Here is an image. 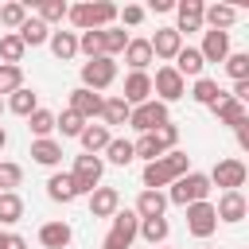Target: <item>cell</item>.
I'll return each mask as SVG.
<instances>
[{
	"label": "cell",
	"instance_id": "1",
	"mask_svg": "<svg viewBox=\"0 0 249 249\" xmlns=\"http://www.w3.org/2000/svg\"><path fill=\"white\" fill-rule=\"evenodd\" d=\"M187 171H191V156L179 152V148H171V152H163L160 160L144 163L140 183H144V191H160V187H171V183H175L179 175H187Z\"/></svg>",
	"mask_w": 249,
	"mask_h": 249
},
{
	"label": "cell",
	"instance_id": "2",
	"mask_svg": "<svg viewBox=\"0 0 249 249\" xmlns=\"http://www.w3.org/2000/svg\"><path fill=\"white\" fill-rule=\"evenodd\" d=\"M66 19L78 27V31H105L117 23V4L109 0H86V4H70Z\"/></svg>",
	"mask_w": 249,
	"mask_h": 249
},
{
	"label": "cell",
	"instance_id": "3",
	"mask_svg": "<svg viewBox=\"0 0 249 249\" xmlns=\"http://www.w3.org/2000/svg\"><path fill=\"white\" fill-rule=\"evenodd\" d=\"M210 179H206V171H187V175H179L175 183H171V191H167V202H175V206H191V202H210Z\"/></svg>",
	"mask_w": 249,
	"mask_h": 249
},
{
	"label": "cell",
	"instance_id": "4",
	"mask_svg": "<svg viewBox=\"0 0 249 249\" xmlns=\"http://www.w3.org/2000/svg\"><path fill=\"white\" fill-rule=\"evenodd\" d=\"M113 82H117V58L97 54V58H86V62H82V86H86V89L101 93V89H109Z\"/></svg>",
	"mask_w": 249,
	"mask_h": 249
},
{
	"label": "cell",
	"instance_id": "5",
	"mask_svg": "<svg viewBox=\"0 0 249 249\" xmlns=\"http://www.w3.org/2000/svg\"><path fill=\"white\" fill-rule=\"evenodd\" d=\"M101 175H105V160L101 156H74V171H70V179H74V187H78V195H89L93 187H101Z\"/></svg>",
	"mask_w": 249,
	"mask_h": 249
},
{
	"label": "cell",
	"instance_id": "6",
	"mask_svg": "<svg viewBox=\"0 0 249 249\" xmlns=\"http://www.w3.org/2000/svg\"><path fill=\"white\" fill-rule=\"evenodd\" d=\"M210 187H222V191H241L245 187V179H249V167L241 163V160H218L214 167H210Z\"/></svg>",
	"mask_w": 249,
	"mask_h": 249
},
{
	"label": "cell",
	"instance_id": "7",
	"mask_svg": "<svg viewBox=\"0 0 249 249\" xmlns=\"http://www.w3.org/2000/svg\"><path fill=\"white\" fill-rule=\"evenodd\" d=\"M167 121H171V113H167V105H163V101H156V97H152V101H144V105H136V109L128 113V124H132L140 136H144V132H156V128H160V124H167Z\"/></svg>",
	"mask_w": 249,
	"mask_h": 249
},
{
	"label": "cell",
	"instance_id": "8",
	"mask_svg": "<svg viewBox=\"0 0 249 249\" xmlns=\"http://www.w3.org/2000/svg\"><path fill=\"white\" fill-rule=\"evenodd\" d=\"M183 210H187V233H191V237L206 241V237L218 230V214H214V202H191V206H183Z\"/></svg>",
	"mask_w": 249,
	"mask_h": 249
},
{
	"label": "cell",
	"instance_id": "9",
	"mask_svg": "<svg viewBox=\"0 0 249 249\" xmlns=\"http://www.w3.org/2000/svg\"><path fill=\"white\" fill-rule=\"evenodd\" d=\"M152 93H156V101L171 105V101H179V97L187 93V82H183L171 66H160V70H156V78H152Z\"/></svg>",
	"mask_w": 249,
	"mask_h": 249
},
{
	"label": "cell",
	"instance_id": "10",
	"mask_svg": "<svg viewBox=\"0 0 249 249\" xmlns=\"http://www.w3.org/2000/svg\"><path fill=\"white\" fill-rule=\"evenodd\" d=\"M148 47H152V58H160V62L171 66V58L183 51V35L175 27H156V35L148 39Z\"/></svg>",
	"mask_w": 249,
	"mask_h": 249
},
{
	"label": "cell",
	"instance_id": "11",
	"mask_svg": "<svg viewBox=\"0 0 249 249\" xmlns=\"http://www.w3.org/2000/svg\"><path fill=\"white\" fill-rule=\"evenodd\" d=\"M101 93H93V89H86V86H78V89H70V113H78L86 124H93V117H101Z\"/></svg>",
	"mask_w": 249,
	"mask_h": 249
},
{
	"label": "cell",
	"instance_id": "12",
	"mask_svg": "<svg viewBox=\"0 0 249 249\" xmlns=\"http://www.w3.org/2000/svg\"><path fill=\"white\" fill-rule=\"evenodd\" d=\"M214 214H218V222L237 226V222L249 214V202H245V195H241V191H222V195H218V202H214Z\"/></svg>",
	"mask_w": 249,
	"mask_h": 249
},
{
	"label": "cell",
	"instance_id": "13",
	"mask_svg": "<svg viewBox=\"0 0 249 249\" xmlns=\"http://www.w3.org/2000/svg\"><path fill=\"white\" fill-rule=\"evenodd\" d=\"M132 109L136 105H144V101H152V74L148 70H128V78H124V93H121Z\"/></svg>",
	"mask_w": 249,
	"mask_h": 249
},
{
	"label": "cell",
	"instance_id": "14",
	"mask_svg": "<svg viewBox=\"0 0 249 249\" xmlns=\"http://www.w3.org/2000/svg\"><path fill=\"white\" fill-rule=\"evenodd\" d=\"M210 113L218 117V124H230V128H233V124H241V121H249V105L233 101V97H230L226 89H222V97H218V101L210 105Z\"/></svg>",
	"mask_w": 249,
	"mask_h": 249
},
{
	"label": "cell",
	"instance_id": "15",
	"mask_svg": "<svg viewBox=\"0 0 249 249\" xmlns=\"http://www.w3.org/2000/svg\"><path fill=\"white\" fill-rule=\"evenodd\" d=\"M121 210V191L117 187H93L89 191V214L93 218H113Z\"/></svg>",
	"mask_w": 249,
	"mask_h": 249
},
{
	"label": "cell",
	"instance_id": "16",
	"mask_svg": "<svg viewBox=\"0 0 249 249\" xmlns=\"http://www.w3.org/2000/svg\"><path fill=\"white\" fill-rule=\"evenodd\" d=\"M202 0H179L175 4V31H202Z\"/></svg>",
	"mask_w": 249,
	"mask_h": 249
},
{
	"label": "cell",
	"instance_id": "17",
	"mask_svg": "<svg viewBox=\"0 0 249 249\" xmlns=\"http://www.w3.org/2000/svg\"><path fill=\"white\" fill-rule=\"evenodd\" d=\"M171 70L187 82V78H202V70H206V62H202V54H198V47H187L183 43V51L171 58Z\"/></svg>",
	"mask_w": 249,
	"mask_h": 249
},
{
	"label": "cell",
	"instance_id": "18",
	"mask_svg": "<svg viewBox=\"0 0 249 249\" xmlns=\"http://www.w3.org/2000/svg\"><path fill=\"white\" fill-rule=\"evenodd\" d=\"M136 230H140V218H136V210H117L113 214V230H109V237L117 241V245H132L136 241Z\"/></svg>",
	"mask_w": 249,
	"mask_h": 249
},
{
	"label": "cell",
	"instance_id": "19",
	"mask_svg": "<svg viewBox=\"0 0 249 249\" xmlns=\"http://www.w3.org/2000/svg\"><path fill=\"white\" fill-rule=\"evenodd\" d=\"M198 54H202V62H226V54H230V31H202Z\"/></svg>",
	"mask_w": 249,
	"mask_h": 249
},
{
	"label": "cell",
	"instance_id": "20",
	"mask_svg": "<svg viewBox=\"0 0 249 249\" xmlns=\"http://www.w3.org/2000/svg\"><path fill=\"white\" fill-rule=\"evenodd\" d=\"M74 241V230L66 222H43L39 226V245L43 249H66Z\"/></svg>",
	"mask_w": 249,
	"mask_h": 249
},
{
	"label": "cell",
	"instance_id": "21",
	"mask_svg": "<svg viewBox=\"0 0 249 249\" xmlns=\"http://www.w3.org/2000/svg\"><path fill=\"white\" fill-rule=\"evenodd\" d=\"M47 198H51V202H62V206L78 198V187H74L70 171H54V175L47 179Z\"/></svg>",
	"mask_w": 249,
	"mask_h": 249
},
{
	"label": "cell",
	"instance_id": "22",
	"mask_svg": "<svg viewBox=\"0 0 249 249\" xmlns=\"http://www.w3.org/2000/svg\"><path fill=\"white\" fill-rule=\"evenodd\" d=\"M132 210H136V218H163L167 214V195L163 191H140Z\"/></svg>",
	"mask_w": 249,
	"mask_h": 249
},
{
	"label": "cell",
	"instance_id": "23",
	"mask_svg": "<svg viewBox=\"0 0 249 249\" xmlns=\"http://www.w3.org/2000/svg\"><path fill=\"white\" fill-rule=\"evenodd\" d=\"M233 19H237V8L233 4H206L202 8V23L210 31H226V27H233Z\"/></svg>",
	"mask_w": 249,
	"mask_h": 249
},
{
	"label": "cell",
	"instance_id": "24",
	"mask_svg": "<svg viewBox=\"0 0 249 249\" xmlns=\"http://www.w3.org/2000/svg\"><path fill=\"white\" fill-rule=\"evenodd\" d=\"M128 113H132V105H128L121 93L101 101V124H105V128H113V124H128Z\"/></svg>",
	"mask_w": 249,
	"mask_h": 249
},
{
	"label": "cell",
	"instance_id": "25",
	"mask_svg": "<svg viewBox=\"0 0 249 249\" xmlns=\"http://www.w3.org/2000/svg\"><path fill=\"white\" fill-rule=\"evenodd\" d=\"M31 160L43 163V167H58V163H62V144H58L54 136H47V140H31Z\"/></svg>",
	"mask_w": 249,
	"mask_h": 249
},
{
	"label": "cell",
	"instance_id": "26",
	"mask_svg": "<svg viewBox=\"0 0 249 249\" xmlns=\"http://www.w3.org/2000/svg\"><path fill=\"white\" fill-rule=\"evenodd\" d=\"M4 109H12L16 117H31V113L39 109V93H35V89H27V86H19L16 93H8Z\"/></svg>",
	"mask_w": 249,
	"mask_h": 249
},
{
	"label": "cell",
	"instance_id": "27",
	"mask_svg": "<svg viewBox=\"0 0 249 249\" xmlns=\"http://www.w3.org/2000/svg\"><path fill=\"white\" fill-rule=\"evenodd\" d=\"M16 35H19V43H23V47H43V43L51 39V27H47L43 19L27 16V19H23V27H19Z\"/></svg>",
	"mask_w": 249,
	"mask_h": 249
},
{
	"label": "cell",
	"instance_id": "28",
	"mask_svg": "<svg viewBox=\"0 0 249 249\" xmlns=\"http://www.w3.org/2000/svg\"><path fill=\"white\" fill-rule=\"evenodd\" d=\"M78 140H82V148H86V156H97V152H105V144L113 140V132H109L105 124H86Z\"/></svg>",
	"mask_w": 249,
	"mask_h": 249
},
{
	"label": "cell",
	"instance_id": "29",
	"mask_svg": "<svg viewBox=\"0 0 249 249\" xmlns=\"http://www.w3.org/2000/svg\"><path fill=\"white\" fill-rule=\"evenodd\" d=\"M167 233H171L167 218H140V230H136V237H144L152 249H156V245H163V241H167Z\"/></svg>",
	"mask_w": 249,
	"mask_h": 249
},
{
	"label": "cell",
	"instance_id": "30",
	"mask_svg": "<svg viewBox=\"0 0 249 249\" xmlns=\"http://www.w3.org/2000/svg\"><path fill=\"white\" fill-rule=\"evenodd\" d=\"M121 54H124L128 70H148V62H152V47H148V39H128V47H124Z\"/></svg>",
	"mask_w": 249,
	"mask_h": 249
},
{
	"label": "cell",
	"instance_id": "31",
	"mask_svg": "<svg viewBox=\"0 0 249 249\" xmlns=\"http://www.w3.org/2000/svg\"><path fill=\"white\" fill-rule=\"evenodd\" d=\"M47 43H51L54 58H62V62L78 54V31H51V39H47Z\"/></svg>",
	"mask_w": 249,
	"mask_h": 249
},
{
	"label": "cell",
	"instance_id": "32",
	"mask_svg": "<svg viewBox=\"0 0 249 249\" xmlns=\"http://www.w3.org/2000/svg\"><path fill=\"white\" fill-rule=\"evenodd\" d=\"M23 51H27V47L19 43L16 31H4V35H0V66H19Z\"/></svg>",
	"mask_w": 249,
	"mask_h": 249
},
{
	"label": "cell",
	"instance_id": "33",
	"mask_svg": "<svg viewBox=\"0 0 249 249\" xmlns=\"http://www.w3.org/2000/svg\"><path fill=\"white\" fill-rule=\"evenodd\" d=\"M128 39H132V35H128L124 27H105V31H101V54L117 58V54L128 47Z\"/></svg>",
	"mask_w": 249,
	"mask_h": 249
},
{
	"label": "cell",
	"instance_id": "34",
	"mask_svg": "<svg viewBox=\"0 0 249 249\" xmlns=\"http://www.w3.org/2000/svg\"><path fill=\"white\" fill-rule=\"evenodd\" d=\"M27 132H31V136H35V140H47V136H51V132H54V113H51V109H43V105H39V109H35V113H31V117H27Z\"/></svg>",
	"mask_w": 249,
	"mask_h": 249
},
{
	"label": "cell",
	"instance_id": "35",
	"mask_svg": "<svg viewBox=\"0 0 249 249\" xmlns=\"http://www.w3.org/2000/svg\"><path fill=\"white\" fill-rule=\"evenodd\" d=\"M105 160L109 163H117V167H128L136 156H132V140H121V136H113L109 144H105Z\"/></svg>",
	"mask_w": 249,
	"mask_h": 249
},
{
	"label": "cell",
	"instance_id": "36",
	"mask_svg": "<svg viewBox=\"0 0 249 249\" xmlns=\"http://www.w3.org/2000/svg\"><path fill=\"white\" fill-rule=\"evenodd\" d=\"M27 16H31V12H27V4H19V0H8V4H0V27H12V31H19Z\"/></svg>",
	"mask_w": 249,
	"mask_h": 249
},
{
	"label": "cell",
	"instance_id": "37",
	"mask_svg": "<svg viewBox=\"0 0 249 249\" xmlns=\"http://www.w3.org/2000/svg\"><path fill=\"white\" fill-rule=\"evenodd\" d=\"M19 218H23V198L16 191L0 195V226H16Z\"/></svg>",
	"mask_w": 249,
	"mask_h": 249
},
{
	"label": "cell",
	"instance_id": "38",
	"mask_svg": "<svg viewBox=\"0 0 249 249\" xmlns=\"http://www.w3.org/2000/svg\"><path fill=\"white\" fill-rule=\"evenodd\" d=\"M191 97H195L198 105H206V109H210V105L222 97V89H218V82H214V78H206V74H202V78H195V89H191Z\"/></svg>",
	"mask_w": 249,
	"mask_h": 249
},
{
	"label": "cell",
	"instance_id": "39",
	"mask_svg": "<svg viewBox=\"0 0 249 249\" xmlns=\"http://www.w3.org/2000/svg\"><path fill=\"white\" fill-rule=\"evenodd\" d=\"M66 12H70V4H66V0H43L35 19H43V23L51 27V23H62V19H66Z\"/></svg>",
	"mask_w": 249,
	"mask_h": 249
},
{
	"label": "cell",
	"instance_id": "40",
	"mask_svg": "<svg viewBox=\"0 0 249 249\" xmlns=\"http://www.w3.org/2000/svg\"><path fill=\"white\" fill-rule=\"evenodd\" d=\"M226 74L233 82H249V54L245 51H230L226 54Z\"/></svg>",
	"mask_w": 249,
	"mask_h": 249
},
{
	"label": "cell",
	"instance_id": "41",
	"mask_svg": "<svg viewBox=\"0 0 249 249\" xmlns=\"http://www.w3.org/2000/svg\"><path fill=\"white\" fill-rule=\"evenodd\" d=\"M19 183H23V167H19V163H12V160H0V195L16 191Z\"/></svg>",
	"mask_w": 249,
	"mask_h": 249
},
{
	"label": "cell",
	"instance_id": "42",
	"mask_svg": "<svg viewBox=\"0 0 249 249\" xmlns=\"http://www.w3.org/2000/svg\"><path fill=\"white\" fill-rule=\"evenodd\" d=\"M54 128H58L62 136H82V128H86V121H82L78 113H70V109H62V113H54Z\"/></svg>",
	"mask_w": 249,
	"mask_h": 249
},
{
	"label": "cell",
	"instance_id": "43",
	"mask_svg": "<svg viewBox=\"0 0 249 249\" xmlns=\"http://www.w3.org/2000/svg\"><path fill=\"white\" fill-rule=\"evenodd\" d=\"M78 54L97 58L101 54V31H78Z\"/></svg>",
	"mask_w": 249,
	"mask_h": 249
},
{
	"label": "cell",
	"instance_id": "44",
	"mask_svg": "<svg viewBox=\"0 0 249 249\" xmlns=\"http://www.w3.org/2000/svg\"><path fill=\"white\" fill-rule=\"evenodd\" d=\"M23 86V70L19 66H0V97L4 93H16Z\"/></svg>",
	"mask_w": 249,
	"mask_h": 249
},
{
	"label": "cell",
	"instance_id": "45",
	"mask_svg": "<svg viewBox=\"0 0 249 249\" xmlns=\"http://www.w3.org/2000/svg\"><path fill=\"white\" fill-rule=\"evenodd\" d=\"M152 136L160 140V148H163V152H171V148L179 144V124H171V121H167V124H160Z\"/></svg>",
	"mask_w": 249,
	"mask_h": 249
},
{
	"label": "cell",
	"instance_id": "46",
	"mask_svg": "<svg viewBox=\"0 0 249 249\" xmlns=\"http://www.w3.org/2000/svg\"><path fill=\"white\" fill-rule=\"evenodd\" d=\"M117 19H124L128 27H136V23L144 19V8H140V4H124V8H117Z\"/></svg>",
	"mask_w": 249,
	"mask_h": 249
},
{
	"label": "cell",
	"instance_id": "47",
	"mask_svg": "<svg viewBox=\"0 0 249 249\" xmlns=\"http://www.w3.org/2000/svg\"><path fill=\"white\" fill-rule=\"evenodd\" d=\"M233 132H237V148L245 152V148H249V121H241V124H233Z\"/></svg>",
	"mask_w": 249,
	"mask_h": 249
},
{
	"label": "cell",
	"instance_id": "48",
	"mask_svg": "<svg viewBox=\"0 0 249 249\" xmlns=\"http://www.w3.org/2000/svg\"><path fill=\"white\" fill-rule=\"evenodd\" d=\"M4 249H27V241H23L19 233H8V241H4Z\"/></svg>",
	"mask_w": 249,
	"mask_h": 249
},
{
	"label": "cell",
	"instance_id": "49",
	"mask_svg": "<svg viewBox=\"0 0 249 249\" xmlns=\"http://www.w3.org/2000/svg\"><path fill=\"white\" fill-rule=\"evenodd\" d=\"M152 12H175V0H152Z\"/></svg>",
	"mask_w": 249,
	"mask_h": 249
},
{
	"label": "cell",
	"instance_id": "50",
	"mask_svg": "<svg viewBox=\"0 0 249 249\" xmlns=\"http://www.w3.org/2000/svg\"><path fill=\"white\" fill-rule=\"evenodd\" d=\"M101 249H124V245H117L113 237H105V241H101Z\"/></svg>",
	"mask_w": 249,
	"mask_h": 249
},
{
	"label": "cell",
	"instance_id": "51",
	"mask_svg": "<svg viewBox=\"0 0 249 249\" xmlns=\"http://www.w3.org/2000/svg\"><path fill=\"white\" fill-rule=\"evenodd\" d=\"M4 144H8V132H4V128H0V152H4Z\"/></svg>",
	"mask_w": 249,
	"mask_h": 249
},
{
	"label": "cell",
	"instance_id": "52",
	"mask_svg": "<svg viewBox=\"0 0 249 249\" xmlns=\"http://www.w3.org/2000/svg\"><path fill=\"white\" fill-rule=\"evenodd\" d=\"M4 241H8V233H4V230H0V249H4Z\"/></svg>",
	"mask_w": 249,
	"mask_h": 249
},
{
	"label": "cell",
	"instance_id": "53",
	"mask_svg": "<svg viewBox=\"0 0 249 249\" xmlns=\"http://www.w3.org/2000/svg\"><path fill=\"white\" fill-rule=\"evenodd\" d=\"M0 113H4V97H0Z\"/></svg>",
	"mask_w": 249,
	"mask_h": 249
},
{
	"label": "cell",
	"instance_id": "54",
	"mask_svg": "<svg viewBox=\"0 0 249 249\" xmlns=\"http://www.w3.org/2000/svg\"><path fill=\"white\" fill-rule=\"evenodd\" d=\"M156 249H167V245H156Z\"/></svg>",
	"mask_w": 249,
	"mask_h": 249
}]
</instances>
